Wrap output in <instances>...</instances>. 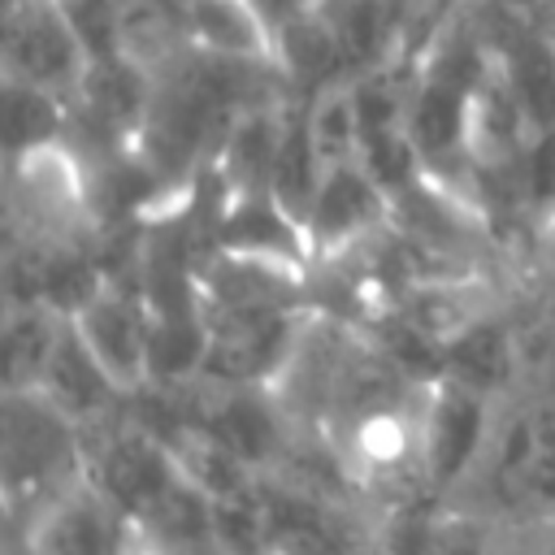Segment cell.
<instances>
[{"label":"cell","mask_w":555,"mask_h":555,"mask_svg":"<svg viewBox=\"0 0 555 555\" xmlns=\"http://www.w3.org/2000/svg\"><path fill=\"white\" fill-rule=\"evenodd\" d=\"M4 48H9V78L48 87L56 95L65 87H82V74L91 65L56 0H17L9 9Z\"/></svg>","instance_id":"6da1fadb"},{"label":"cell","mask_w":555,"mask_h":555,"mask_svg":"<svg viewBox=\"0 0 555 555\" xmlns=\"http://www.w3.org/2000/svg\"><path fill=\"white\" fill-rule=\"evenodd\" d=\"M490 481L520 512H555V412L512 416L490 451Z\"/></svg>","instance_id":"7a4b0ae2"},{"label":"cell","mask_w":555,"mask_h":555,"mask_svg":"<svg viewBox=\"0 0 555 555\" xmlns=\"http://www.w3.org/2000/svg\"><path fill=\"white\" fill-rule=\"evenodd\" d=\"M186 468L182 460H173L160 442H152L147 434H121L104 447L100 460V494L121 507L139 529L186 486Z\"/></svg>","instance_id":"3957f363"},{"label":"cell","mask_w":555,"mask_h":555,"mask_svg":"<svg viewBox=\"0 0 555 555\" xmlns=\"http://www.w3.org/2000/svg\"><path fill=\"white\" fill-rule=\"evenodd\" d=\"M74 330L82 347L95 356V364L108 373L117 390H130L152 369V325L139 317L134 304H126L113 291H100L78 317Z\"/></svg>","instance_id":"277c9868"},{"label":"cell","mask_w":555,"mask_h":555,"mask_svg":"<svg viewBox=\"0 0 555 555\" xmlns=\"http://www.w3.org/2000/svg\"><path fill=\"white\" fill-rule=\"evenodd\" d=\"M421 464L434 481H455L486 447V403L481 390L447 382L421 416Z\"/></svg>","instance_id":"5b68a950"},{"label":"cell","mask_w":555,"mask_h":555,"mask_svg":"<svg viewBox=\"0 0 555 555\" xmlns=\"http://www.w3.org/2000/svg\"><path fill=\"white\" fill-rule=\"evenodd\" d=\"M382 182L360 165H334L325 169L317 199L308 208V243L312 247H343L351 243L360 230H369L382 217Z\"/></svg>","instance_id":"8992f818"},{"label":"cell","mask_w":555,"mask_h":555,"mask_svg":"<svg viewBox=\"0 0 555 555\" xmlns=\"http://www.w3.org/2000/svg\"><path fill=\"white\" fill-rule=\"evenodd\" d=\"M304 130H308V139H312V147H317V156H321L325 169L360 160L364 134H369L360 87H351V82H325V87H317V95H312V104L304 113Z\"/></svg>","instance_id":"52a82bcc"},{"label":"cell","mask_w":555,"mask_h":555,"mask_svg":"<svg viewBox=\"0 0 555 555\" xmlns=\"http://www.w3.org/2000/svg\"><path fill=\"white\" fill-rule=\"evenodd\" d=\"M108 390H117V386L108 382V373L95 364V356L82 347L78 330L69 325L61 334V343H56V351H52V360H48L39 386H35V395H43L65 416H87V412H95L104 403Z\"/></svg>","instance_id":"ba28073f"},{"label":"cell","mask_w":555,"mask_h":555,"mask_svg":"<svg viewBox=\"0 0 555 555\" xmlns=\"http://www.w3.org/2000/svg\"><path fill=\"white\" fill-rule=\"evenodd\" d=\"M507 82L525 108L529 130H555V39L520 35L507 52Z\"/></svg>","instance_id":"9c48e42d"},{"label":"cell","mask_w":555,"mask_h":555,"mask_svg":"<svg viewBox=\"0 0 555 555\" xmlns=\"http://www.w3.org/2000/svg\"><path fill=\"white\" fill-rule=\"evenodd\" d=\"M4 134H9V152L13 156H39L61 134V100H56V91L9 78Z\"/></svg>","instance_id":"30bf717a"},{"label":"cell","mask_w":555,"mask_h":555,"mask_svg":"<svg viewBox=\"0 0 555 555\" xmlns=\"http://www.w3.org/2000/svg\"><path fill=\"white\" fill-rule=\"evenodd\" d=\"M451 382H464L473 390H490L512 373V347L499 325H473L447 347Z\"/></svg>","instance_id":"8fae6325"},{"label":"cell","mask_w":555,"mask_h":555,"mask_svg":"<svg viewBox=\"0 0 555 555\" xmlns=\"http://www.w3.org/2000/svg\"><path fill=\"white\" fill-rule=\"evenodd\" d=\"M65 330H56V321L43 312V308H26L9 321L4 330V356H9V382L13 386H39L56 343H61Z\"/></svg>","instance_id":"7c38bea8"},{"label":"cell","mask_w":555,"mask_h":555,"mask_svg":"<svg viewBox=\"0 0 555 555\" xmlns=\"http://www.w3.org/2000/svg\"><path fill=\"white\" fill-rule=\"evenodd\" d=\"M74 26L87 61H108L126 52V9L121 0H56Z\"/></svg>","instance_id":"4fadbf2b"},{"label":"cell","mask_w":555,"mask_h":555,"mask_svg":"<svg viewBox=\"0 0 555 555\" xmlns=\"http://www.w3.org/2000/svg\"><path fill=\"white\" fill-rule=\"evenodd\" d=\"M520 156H525V165H520L525 199L542 217H555V130H538L529 139V147H520Z\"/></svg>","instance_id":"5bb4252c"},{"label":"cell","mask_w":555,"mask_h":555,"mask_svg":"<svg viewBox=\"0 0 555 555\" xmlns=\"http://www.w3.org/2000/svg\"><path fill=\"white\" fill-rule=\"evenodd\" d=\"M256 4V13L264 17V26L273 30V43H278V35L295 22V17H304V13H312L321 0H251Z\"/></svg>","instance_id":"9a60e30c"},{"label":"cell","mask_w":555,"mask_h":555,"mask_svg":"<svg viewBox=\"0 0 555 555\" xmlns=\"http://www.w3.org/2000/svg\"><path fill=\"white\" fill-rule=\"evenodd\" d=\"M156 555H221L212 542H195V546H169V551H156Z\"/></svg>","instance_id":"2e32d148"}]
</instances>
